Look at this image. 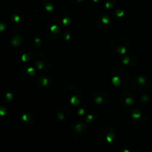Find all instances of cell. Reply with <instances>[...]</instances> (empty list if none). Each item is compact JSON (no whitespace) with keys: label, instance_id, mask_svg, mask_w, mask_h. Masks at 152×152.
I'll list each match as a JSON object with an SVG mask.
<instances>
[{"label":"cell","instance_id":"cell-10","mask_svg":"<svg viewBox=\"0 0 152 152\" xmlns=\"http://www.w3.org/2000/svg\"><path fill=\"white\" fill-rule=\"evenodd\" d=\"M71 135L74 139H83L87 133V127L82 122H75L71 126Z\"/></svg>","mask_w":152,"mask_h":152},{"label":"cell","instance_id":"cell-1","mask_svg":"<svg viewBox=\"0 0 152 152\" xmlns=\"http://www.w3.org/2000/svg\"><path fill=\"white\" fill-rule=\"evenodd\" d=\"M23 42V37L21 31L17 28H10L3 34L1 43L4 47L10 49L20 46Z\"/></svg>","mask_w":152,"mask_h":152},{"label":"cell","instance_id":"cell-6","mask_svg":"<svg viewBox=\"0 0 152 152\" xmlns=\"http://www.w3.org/2000/svg\"><path fill=\"white\" fill-rule=\"evenodd\" d=\"M52 65L50 56L45 52H38L34 58V66L39 71H48Z\"/></svg>","mask_w":152,"mask_h":152},{"label":"cell","instance_id":"cell-24","mask_svg":"<svg viewBox=\"0 0 152 152\" xmlns=\"http://www.w3.org/2000/svg\"><path fill=\"white\" fill-rule=\"evenodd\" d=\"M63 37L66 41L71 42V41H74V38H75V35H74V34L71 31H65V32L64 33Z\"/></svg>","mask_w":152,"mask_h":152},{"label":"cell","instance_id":"cell-21","mask_svg":"<svg viewBox=\"0 0 152 152\" xmlns=\"http://www.w3.org/2000/svg\"><path fill=\"white\" fill-rule=\"evenodd\" d=\"M122 63L129 67H134L137 65V60L133 55H129L122 58Z\"/></svg>","mask_w":152,"mask_h":152},{"label":"cell","instance_id":"cell-11","mask_svg":"<svg viewBox=\"0 0 152 152\" xmlns=\"http://www.w3.org/2000/svg\"><path fill=\"white\" fill-rule=\"evenodd\" d=\"M116 134L114 129L112 127H105L99 134L98 139L103 145H108L114 142Z\"/></svg>","mask_w":152,"mask_h":152},{"label":"cell","instance_id":"cell-2","mask_svg":"<svg viewBox=\"0 0 152 152\" xmlns=\"http://www.w3.org/2000/svg\"><path fill=\"white\" fill-rule=\"evenodd\" d=\"M54 11V7L51 3L46 0H40L34 7V16L39 20H45L50 17Z\"/></svg>","mask_w":152,"mask_h":152},{"label":"cell","instance_id":"cell-14","mask_svg":"<svg viewBox=\"0 0 152 152\" xmlns=\"http://www.w3.org/2000/svg\"><path fill=\"white\" fill-rule=\"evenodd\" d=\"M111 23V19L108 15H99L95 19V25L99 29H106Z\"/></svg>","mask_w":152,"mask_h":152},{"label":"cell","instance_id":"cell-3","mask_svg":"<svg viewBox=\"0 0 152 152\" xmlns=\"http://www.w3.org/2000/svg\"><path fill=\"white\" fill-rule=\"evenodd\" d=\"M129 73L126 69L123 68H118L113 72L112 84L116 88L123 89L127 87L129 82Z\"/></svg>","mask_w":152,"mask_h":152},{"label":"cell","instance_id":"cell-18","mask_svg":"<svg viewBox=\"0 0 152 152\" xmlns=\"http://www.w3.org/2000/svg\"><path fill=\"white\" fill-rule=\"evenodd\" d=\"M36 120V114L33 111H28L23 114L22 117V123L25 126H31Z\"/></svg>","mask_w":152,"mask_h":152},{"label":"cell","instance_id":"cell-26","mask_svg":"<svg viewBox=\"0 0 152 152\" xmlns=\"http://www.w3.org/2000/svg\"><path fill=\"white\" fill-rule=\"evenodd\" d=\"M5 96H6V99H7V100H12V99H13V94L7 93V92L6 91Z\"/></svg>","mask_w":152,"mask_h":152},{"label":"cell","instance_id":"cell-9","mask_svg":"<svg viewBox=\"0 0 152 152\" xmlns=\"http://www.w3.org/2000/svg\"><path fill=\"white\" fill-rule=\"evenodd\" d=\"M32 57V50L28 47L21 48L13 53V59L19 64H28Z\"/></svg>","mask_w":152,"mask_h":152},{"label":"cell","instance_id":"cell-16","mask_svg":"<svg viewBox=\"0 0 152 152\" xmlns=\"http://www.w3.org/2000/svg\"><path fill=\"white\" fill-rule=\"evenodd\" d=\"M119 102L124 106H131L134 103V97L131 92H124L120 96Z\"/></svg>","mask_w":152,"mask_h":152},{"label":"cell","instance_id":"cell-19","mask_svg":"<svg viewBox=\"0 0 152 152\" xmlns=\"http://www.w3.org/2000/svg\"><path fill=\"white\" fill-rule=\"evenodd\" d=\"M59 22H60L61 25H62L63 26H68V25L71 24V13L68 11H66V10L62 12L59 16Z\"/></svg>","mask_w":152,"mask_h":152},{"label":"cell","instance_id":"cell-25","mask_svg":"<svg viewBox=\"0 0 152 152\" xmlns=\"http://www.w3.org/2000/svg\"><path fill=\"white\" fill-rule=\"evenodd\" d=\"M96 118H97V116H96V113H90L86 117V123L91 124L93 122H94Z\"/></svg>","mask_w":152,"mask_h":152},{"label":"cell","instance_id":"cell-7","mask_svg":"<svg viewBox=\"0 0 152 152\" xmlns=\"http://www.w3.org/2000/svg\"><path fill=\"white\" fill-rule=\"evenodd\" d=\"M131 120L136 126H144L148 120V112L142 107H137L132 111L131 114Z\"/></svg>","mask_w":152,"mask_h":152},{"label":"cell","instance_id":"cell-28","mask_svg":"<svg viewBox=\"0 0 152 152\" xmlns=\"http://www.w3.org/2000/svg\"><path fill=\"white\" fill-rule=\"evenodd\" d=\"M151 148H152V143H151Z\"/></svg>","mask_w":152,"mask_h":152},{"label":"cell","instance_id":"cell-8","mask_svg":"<svg viewBox=\"0 0 152 152\" xmlns=\"http://www.w3.org/2000/svg\"><path fill=\"white\" fill-rule=\"evenodd\" d=\"M112 48L120 54H125L130 49V42L126 38L123 37H117L111 41Z\"/></svg>","mask_w":152,"mask_h":152},{"label":"cell","instance_id":"cell-13","mask_svg":"<svg viewBox=\"0 0 152 152\" xmlns=\"http://www.w3.org/2000/svg\"><path fill=\"white\" fill-rule=\"evenodd\" d=\"M54 83V78L51 74H42L37 77L35 85L39 89L50 88Z\"/></svg>","mask_w":152,"mask_h":152},{"label":"cell","instance_id":"cell-27","mask_svg":"<svg viewBox=\"0 0 152 152\" xmlns=\"http://www.w3.org/2000/svg\"><path fill=\"white\" fill-rule=\"evenodd\" d=\"M77 114H79L80 116H83L85 114H86V111H85V109L83 108H81L79 109V111H77Z\"/></svg>","mask_w":152,"mask_h":152},{"label":"cell","instance_id":"cell-20","mask_svg":"<svg viewBox=\"0 0 152 152\" xmlns=\"http://www.w3.org/2000/svg\"><path fill=\"white\" fill-rule=\"evenodd\" d=\"M11 20L16 25H20L24 21V14L21 10H13L11 13Z\"/></svg>","mask_w":152,"mask_h":152},{"label":"cell","instance_id":"cell-22","mask_svg":"<svg viewBox=\"0 0 152 152\" xmlns=\"http://www.w3.org/2000/svg\"><path fill=\"white\" fill-rule=\"evenodd\" d=\"M120 152H141L140 148L134 143H127L123 145Z\"/></svg>","mask_w":152,"mask_h":152},{"label":"cell","instance_id":"cell-15","mask_svg":"<svg viewBox=\"0 0 152 152\" xmlns=\"http://www.w3.org/2000/svg\"><path fill=\"white\" fill-rule=\"evenodd\" d=\"M93 99L95 103L98 105H102L106 103L109 99V94L104 91H98L93 95Z\"/></svg>","mask_w":152,"mask_h":152},{"label":"cell","instance_id":"cell-5","mask_svg":"<svg viewBox=\"0 0 152 152\" xmlns=\"http://www.w3.org/2000/svg\"><path fill=\"white\" fill-rule=\"evenodd\" d=\"M149 87L150 82L145 76H136L131 81V88L135 94L145 93L149 89Z\"/></svg>","mask_w":152,"mask_h":152},{"label":"cell","instance_id":"cell-23","mask_svg":"<svg viewBox=\"0 0 152 152\" xmlns=\"http://www.w3.org/2000/svg\"><path fill=\"white\" fill-rule=\"evenodd\" d=\"M68 116H69V111L68 110V108H65V107H62L58 111L56 117L60 121H63V120L68 119Z\"/></svg>","mask_w":152,"mask_h":152},{"label":"cell","instance_id":"cell-12","mask_svg":"<svg viewBox=\"0 0 152 152\" xmlns=\"http://www.w3.org/2000/svg\"><path fill=\"white\" fill-rule=\"evenodd\" d=\"M60 35L59 27L56 24H51L43 30V37L47 41H55L58 39Z\"/></svg>","mask_w":152,"mask_h":152},{"label":"cell","instance_id":"cell-17","mask_svg":"<svg viewBox=\"0 0 152 152\" xmlns=\"http://www.w3.org/2000/svg\"><path fill=\"white\" fill-rule=\"evenodd\" d=\"M36 67H33L31 65H25L22 67L20 71V74L22 78L25 80H30L35 77L36 75Z\"/></svg>","mask_w":152,"mask_h":152},{"label":"cell","instance_id":"cell-4","mask_svg":"<svg viewBox=\"0 0 152 152\" xmlns=\"http://www.w3.org/2000/svg\"><path fill=\"white\" fill-rule=\"evenodd\" d=\"M62 96L67 102L75 106L80 105L83 99L82 92L74 86H68L65 88L62 92Z\"/></svg>","mask_w":152,"mask_h":152}]
</instances>
